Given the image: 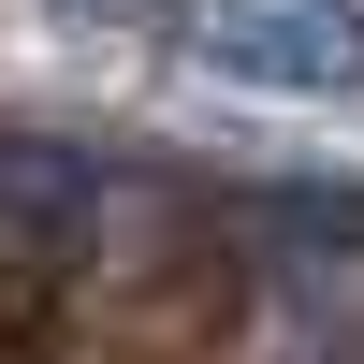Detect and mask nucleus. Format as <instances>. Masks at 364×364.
<instances>
[{
	"label": "nucleus",
	"instance_id": "obj_2",
	"mask_svg": "<svg viewBox=\"0 0 364 364\" xmlns=\"http://www.w3.org/2000/svg\"><path fill=\"white\" fill-rule=\"evenodd\" d=\"M58 15H87V29H146V15H175V0H58Z\"/></svg>",
	"mask_w": 364,
	"mask_h": 364
},
{
	"label": "nucleus",
	"instance_id": "obj_1",
	"mask_svg": "<svg viewBox=\"0 0 364 364\" xmlns=\"http://www.w3.org/2000/svg\"><path fill=\"white\" fill-rule=\"evenodd\" d=\"M175 44L248 102H364V0H175Z\"/></svg>",
	"mask_w": 364,
	"mask_h": 364
}]
</instances>
